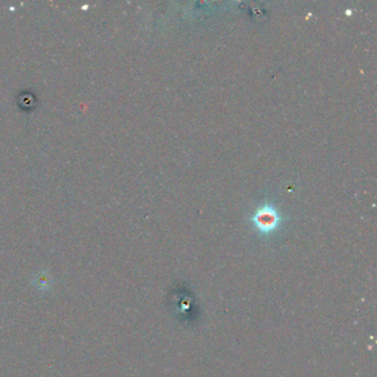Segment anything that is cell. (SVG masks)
Returning a JSON list of instances; mask_svg holds the SVG:
<instances>
[{
    "mask_svg": "<svg viewBox=\"0 0 377 377\" xmlns=\"http://www.w3.org/2000/svg\"><path fill=\"white\" fill-rule=\"evenodd\" d=\"M280 219L279 213L271 206L260 208L252 218L258 230L263 235H268V233L275 231L278 228Z\"/></svg>",
    "mask_w": 377,
    "mask_h": 377,
    "instance_id": "obj_1",
    "label": "cell"
}]
</instances>
